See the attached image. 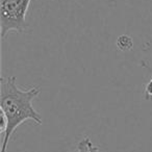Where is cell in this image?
Returning a JSON list of instances; mask_svg holds the SVG:
<instances>
[{"label": "cell", "mask_w": 152, "mask_h": 152, "mask_svg": "<svg viewBox=\"0 0 152 152\" xmlns=\"http://www.w3.org/2000/svg\"><path fill=\"white\" fill-rule=\"evenodd\" d=\"M116 45L121 51H130L133 47V40L127 34H122L116 41Z\"/></svg>", "instance_id": "4"}, {"label": "cell", "mask_w": 152, "mask_h": 152, "mask_svg": "<svg viewBox=\"0 0 152 152\" xmlns=\"http://www.w3.org/2000/svg\"><path fill=\"white\" fill-rule=\"evenodd\" d=\"M140 65L142 66V68L152 73V37L148 39L142 47V56Z\"/></svg>", "instance_id": "3"}, {"label": "cell", "mask_w": 152, "mask_h": 152, "mask_svg": "<svg viewBox=\"0 0 152 152\" xmlns=\"http://www.w3.org/2000/svg\"><path fill=\"white\" fill-rule=\"evenodd\" d=\"M31 0H0V28L4 39L10 32L23 34Z\"/></svg>", "instance_id": "2"}, {"label": "cell", "mask_w": 152, "mask_h": 152, "mask_svg": "<svg viewBox=\"0 0 152 152\" xmlns=\"http://www.w3.org/2000/svg\"><path fill=\"white\" fill-rule=\"evenodd\" d=\"M143 98L146 101L152 100V78H150L145 83L143 89Z\"/></svg>", "instance_id": "5"}, {"label": "cell", "mask_w": 152, "mask_h": 152, "mask_svg": "<svg viewBox=\"0 0 152 152\" xmlns=\"http://www.w3.org/2000/svg\"><path fill=\"white\" fill-rule=\"evenodd\" d=\"M40 93V86L29 89H21L17 85L16 76H1L0 108L2 113L1 117L5 121L1 152H7L12 135L22 123L31 120L38 125L43 124L42 116L34 106V100Z\"/></svg>", "instance_id": "1"}, {"label": "cell", "mask_w": 152, "mask_h": 152, "mask_svg": "<svg viewBox=\"0 0 152 152\" xmlns=\"http://www.w3.org/2000/svg\"><path fill=\"white\" fill-rule=\"evenodd\" d=\"M89 152H100V149L98 146L93 145V143H92V141H91L89 145Z\"/></svg>", "instance_id": "7"}, {"label": "cell", "mask_w": 152, "mask_h": 152, "mask_svg": "<svg viewBox=\"0 0 152 152\" xmlns=\"http://www.w3.org/2000/svg\"><path fill=\"white\" fill-rule=\"evenodd\" d=\"M90 140L89 137H85L79 141L78 145L76 147L75 152H89V145H90Z\"/></svg>", "instance_id": "6"}]
</instances>
